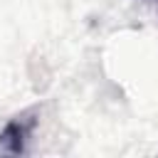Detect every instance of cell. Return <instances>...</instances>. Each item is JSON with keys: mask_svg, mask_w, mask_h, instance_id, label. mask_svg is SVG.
<instances>
[{"mask_svg": "<svg viewBox=\"0 0 158 158\" xmlns=\"http://www.w3.org/2000/svg\"><path fill=\"white\" fill-rule=\"evenodd\" d=\"M32 128H35V118H27V116L20 118V116H17V118H12V121L2 128L0 143H2L10 153H22V151H25V141L30 138Z\"/></svg>", "mask_w": 158, "mask_h": 158, "instance_id": "cell-1", "label": "cell"}]
</instances>
